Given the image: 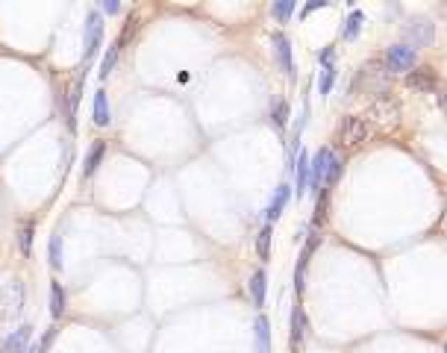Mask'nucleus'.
<instances>
[{
	"instance_id": "4468645a",
	"label": "nucleus",
	"mask_w": 447,
	"mask_h": 353,
	"mask_svg": "<svg viewBox=\"0 0 447 353\" xmlns=\"http://www.w3.org/2000/svg\"><path fill=\"white\" fill-rule=\"evenodd\" d=\"M33 345V324H21V327L15 333H9L6 336V342L0 345L6 353H27Z\"/></svg>"
},
{
	"instance_id": "e433bc0d",
	"label": "nucleus",
	"mask_w": 447,
	"mask_h": 353,
	"mask_svg": "<svg viewBox=\"0 0 447 353\" xmlns=\"http://www.w3.org/2000/svg\"><path fill=\"white\" fill-rule=\"evenodd\" d=\"M0 353H6V350H3V347H0Z\"/></svg>"
},
{
	"instance_id": "72a5a7b5",
	"label": "nucleus",
	"mask_w": 447,
	"mask_h": 353,
	"mask_svg": "<svg viewBox=\"0 0 447 353\" xmlns=\"http://www.w3.org/2000/svg\"><path fill=\"white\" fill-rule=\"evenodd\" d=\"M436 103H439V109H441L444 115H447V89H441V92L436 94Z\"/></svg>"
},
{
	"instance_id": "2f4dec72",
	"label": "nucleus",
	"mask_w": 447,
	"mask_h": 353,
	"mask_svg": "<svg viewBox=\"0 0 447 353\" xmlns=\"http://www.w3.org/2000/svg\"><path fill=\"white\" fill-rule=\"evenodd\" d=\"M329 6V0H309V3L304 6V9H300V21H306L309 15H312V12H318V9H327Z\"/></svg>"
},
{
	"instance_id": "f8f14e48",
	"label": "nucleus",
	"mask_w": 447,
	"mask_h": 353,
	"mask_svg": "<svg viewBox=\"0 0 447 353\" xmlns=\"http://www.w3.org/2000/svg\"><path fill=\"white\" fill-rule=\"evenodd\" d=\"M309 182H312V153L300 150L297 153V165H295V192H297V201L304 194H309Z\"/></svg>"
},
{
	"instance_id": "7ed1b4c3",
	"label": "nucleus",
	"mask_w": 447,
	"mask_h": 353,
	"mask_svg": "<svg viewBox=\"0 0 447 353\" xmlns=\"http://www.w3.org/2000/svg\"><path fill=\"white\" fill-rule=\"evenodd\" d=\"M356 86H362L368 94L388 97V86H392V74L385 71L383 59H374V62H368V65L359 68V74H356Z\"/></svg>"
},
{
	"instance_id": "bb28decb",
	"label": "nucleus",
	"mask_w": 447,
	"mask_h": 353,
	"mask_svg": "<svg viewBox=\"0 0 447 353\" xmlns=\"http://www.w3.org/2000/svg\"><path fill=\"white\" fill-rule=\"evenodd\" d=\"M33 236H36V224L24 221L18 227V247H21L24 257H30V253H33Z\"/></svg>"
},
{
	"instance_id": "a211bd4d",
	"label": "nucleus",
	"mask_w": 447,
	"mask_h": 353,
	"mask_svg": "<svg viewBox=\"0 0 447 353\" xmlns=\"http://www.w3.org/2000/svg\"><path fill=\"white\" fill-rule=\"evenodd\" d=\"M92 121L94 127H109L112 124V106H109V97L104 89L94 92V103H92Z\"/></svg>"
},
{
	"instance_id": "1a4fd4ad",
	"label": "nucleus",
	"mask_w": 447,
	"mask_h": 353,
	"mask_svg": "<svg viewBox=\"0 0 447 353\" xmlns=\"http://www.w3.org/2000/svg\"><path fill=\"white\" fill-rule=\"evenodd\" d=\"M271 53H274V62L280 65V71L288 77V80H297V71H295V53H292V38H288L285 33H274L271 36Z\"/></svg>"
},
{
	"instance_id": "393cba45",
	"label": "nucleus",
	"mask_w": 447,
	"mask_h": 353,
	"mask_svg": "<svg viewBox=\"0 0 447 353\" xmlns=\"http://www.w3.org/2000/svg\"><path fill=\"white\" fill-rule=\"evenodd\" d=\"M295 9H297V0H274V3L268 6V12L274 18H277L280 24H288L295 15Z\"/></svg>"
},
{
	"instance_id": "b1692460",
	"label": "nucleus",
	"mask_w": 447,
	"mask_h": 353,
	"mask_svg": "<svg viewBox=\"0 0 447 353\" xmlns=\"http://www.w3.org/2000/svg\"><path fill=\"white\" fill-rule=\"evenodd\" d=\"M271 242H274V224H262V230L256 236V253L262 262L271 259Z\"/></svg>"
},
{
	"instance_id": "c756f323",
	"label": "nucleus",
	"mask_w": 447,
	"mask_h": 353,
	"mask_svg": "<svg viewBox=\"0 0 447 353\" xmlns=\"http://www.w3.org/2000/svg\"><path fill=\"white\" fill-rule=\"evenodd\" d=\"M136 30H139V15H136V12H133V15H129V18H127V24H124V33H121L118 38H115V41H118V45L124 48V45H127V41H129V38H133V36H136Z\"/></svg>"
},
{
	"instance_id": "f3484780",
	"label": "nucleus",
	"mask_w": 447,
	"mask_h": 353,
	"mask_svg": "<svg viewBox=\"0 0 447 353\" xmlns=\"http://www.w3.org/2000/svg\"><path fill=\"white\" fill-rule=\"evenodd\" d=\"M253 345H256V353H271V321L262 312L253 321Z\"/></svg>"
},
{
	"instance_id": "2eb2a0df",
	"label": "nucleus",
	"mask_w": 447,
	"mask_h": 353,
	"mask_svg": "<svg viewBox=\"0 0 447 353\" xmlns=\"http://www.w3.org/2000/svg\"><path fill=\"white\" fill-rule=\"evenodd\" d=\"M248 291H250L253 306L262 309L265 301H268V274H265V268H256V271L250 274V280H248Z\"/></svg>"
},
{
	"instance_id": "ddd939ff",
	"label": "nucleus",
	"mask_w": 447,
	"mask_h": 353,
	"mask_svg": "<svg viewBox=\"0 0 447 353\" xmlns=\"http://www.w3.org/2000/svg\"><path fill=\"white\" fill-rule=\"evenodd\" d=\"M292 182H280L277 189H274V197H271V203L265 209V224H274L280 215H283V209L288 206V201H292Z\"/></svg>"
},
{
	"instance_id": "20e7f679",
	"label": "nucleus",
	"mask_w": 447,
	"mask_h": 353,
	"mask_svg": "<svg viewBox=\"0 0 447 353\" xmlns=\"http://www.w3.org/2000/svg\"><path fill=\"white\" fill-rule=\"evenodd\" d=\"M24 303H27L24 280L12 277L9 282H3V289H0V321H15V318H21Z\"/></svg>"
},
{
	"instance_id": "a878e982",
	"label": "nucleus",
	"mask_w": 447,
	"mask_h": 353,
	"mask_svg": "<svg viewBox=\"0 0 447 353\" xmlns=\"http://www.w3.org/2000/svg\"><path fill=\"white\" fill-rule=\"evenodd\" d=\"M48 262H50L53 271H62V265H65V259H62V233H53L50 236V242H48Z\"/></svg>"
},
{
	"instance_id": "c9c22d12",
	"label": "nucleus",
	"mask_w": 447,
	"mask_h": 353,
	"mask_svg": "<svg viewBox=\"0 0 447 353\" xmlns=\"http://www.w3.org/2000/svg\"><path fill=\"white\" fill-rule=\"evenodd\" d=\"M444 233H447V221H444Z\"/></svg>"
},
{
	"instance_id": "4c0bfd02",
	"label": "nucleus",
	"mask_w": 447,
	"mask_h": 353,
	"mask_svg": "<svg viewBox=\"0 0 447 353\" xmlns=\"http://www.w3.org/2000/svg\"><path fill=\"white\" fill-rule=\"evenodd\" d=\"M444 353H447V345H444Z\"/></svg>"
},
{
	"instance_id": "aec40b11",
	"label": "nucleus",
	"mask_w": 447,
	"mask_h": 353,
	"mask_svg": "<svg viewBox=\"0 0 447 353\" xmlns=\"http://www.w3.org/2000/svg\"><path fill=\"white\" fill-rule=\"evenodd\" d=\"M268 118H271V124L277 127L280 133H285L288 118H292V103H288L285 97H274V101H271V112H268Z\"/></svg>"
},
{
	"instance_id": "f704fd0d",
	"label": "nucleus",
	"mask_w": 447,
	"mask_h": 353,
	"mask_svg": "<svg viewBox=\"0 0 447 353\" xmlns=\"http://www.w3.org/2000/svg\"><path fill=\"white\" fill-rule=\"evenodd\" d=\"M27 353H38V345H30V350H27Z\"/></svg>"
},
{
	"instance_id": "6e6552de",
	"label": "nucleus",
	"mask_w": 447,
	"mask_h": 353,
	"mask_svg": "<svg viewBox=\"0 0 447 353\" xmlns=\"http://www.w3.org/2000/svg\"><path fill=\"white\" fill-rule=\"evenodd\" d=\"M403 38H406V45L415 50L430 48L432 41H436V24L430 18H412L403 24Z\"/></svg>"
},
{
	"instance_id": "dca6fc26",
	"label": "nucleus",
	"mask_w": 447,
	"mask_h": 353,
	"mask_svg": "<svg viewBox=\"0 0 447 353\" xmlns=\"http://www.w3.org/2000/svg\"><path fill=\"white\" fill-rule=\"evenodd\" d=\"M362 27H365V12L362 9H350V15L341 21L339 27V38L341 41H356L359 33H362Z\"/></svg>"
},
{
	"instance_id": "4be33fe9",
	"label": "nucleus",
	"mask_w": 447,
	"mask_h": 353,
	"mask_svg": "<svg viewBox=\"0 0 447 353\" xmlns=\"http://www.w3.org/2000/svg\"><path fill=\"white\" fill-rule=\"evenodd\" d=\"M121 45H118V41H112V45L106 48V53H104V59H100V71H97V74H100V80H106L109 74H112V71H115V65H118V59H121Z\"/></svg>"
},
{
	"instance_id": "cd10ccee",
	"label": "nucleus",
	"mask_w": 447,
	"mask_h": 353,
	"mask_svg": "<svg viewBox=\"0 0 447 353\" xmlns=\"http://www.w3.org/2000/svg\"><path fill=\"white\" fill-rule=\"evenodd\" d=\"M336 80H339V68H336V65H333V68H321V74H318V94L327 97L329 92H333Z\"/></svg>"
},
{
	"instance_id": "9b49d317",
	"label": "nucleus",
	"mask_w": 447,
	"mask_h": 353,
	"mask_svg": "<svg viewBox=\"0 0 447 353\" xmlns=\"http://www.w3.org/2000/svg\"><path fill=\"white\" fill-rule=\"evenodd\" d=\"M309 333V321H306V309L304 306H295L292 309V321H288V347H292V353H300V347H304V338Z\"/></svg>"
},
{
	"instance_id": "423d86ee",
	"label": "nucleus",
	"mask_w": 447,
	"mask_h": 353,
	"mask_svg": "<svg viewBox=\"0 0 447 353\" xmlns=\"http://www.w3.org/2000/svg\"><path fill=\"white\" fill-rule=\"evenodd\" d=\"M100 48H104V15L92 9L85 15V30H83V71L89 68V62L97 56Z\"/></svg>"
},
{
	"instance_id": "9d476101",
	"label": "nucleus",
	"mask_w": 447,
	"mask_h": 353,
	"mask_svg": "<svg viewBox=\"0 0 447 353\" xmlns=\"http://www.w3.org/2000/svg\"><path fill=\"white\" fill-rule=\"evenodd\" d=\"M403 82H406V89L421 92V94L439 92V74H436V68H430V65H418L415 71H409V74L403 77Z\"/></svg>"
},
{
	"instance_id": "6ab92c4d",
	"label": "nucleus",
	"mask_w": 447,
	"mask_h": 353,
	"mask_svg": "<svg viewBox=\"0 0 447 353\" xmlns=\"http://www.w3.org/2000/svg\"><path fill=\"white\" fill-rule=\"evenodd\" d=\"M104 157H106V141H94V145L89 147V153H85V159H83V180H92L94 177V171L100 168V162H104Z\"/></svg>"
},
{
	"instance_id": "39448f33",
	"label": "nucleus",
	"mask_w": 447,
	"mask_h": 353,
	"mask_svg": "<svg viewBox=\"0 0 447 353\" xmlns=\"http://www.w3.org/2000/svg\"><path fill=\"white\" fill-rule=\"evenodd\" d=\"M418 59H421V56H418V50L409 48L406 41H400V45H388L385 53H383V65H385V71H388L392 77H395V74L406 77L409 71L418 68Z\"/></svg>"
},
{
	"instance_id": "0eeeda50",
	"label": "nucleus",
	"mask_w": 447,
	"mask_h": 353,
	"mask_svg": "<svg viewBox=\"0 0 447 353\" xmlns=\"http://www.w3.org/2000/svg\"><path fill=\"white\" fill-rule=\"evenodd\" d=\"M336 150L329 145H321L318 150L312 153V182H309V194L318 197L327 189V174H329V165H333Z\"/></svg>"
},
{
	"instance_id": "7c9ffc66",
	"label": "nucleus",
	"mask_w": 447,
	"mask_h": 353,
	"mask_svg": "<svg viewBox=\"0 0 447 353\" xmlns=\"http://www.w3.org/2000/svg\"><path fill=\"white\" fill-rule=\"evenodd\" d=\"M315 59H318L321 68H333L336 65V45H324L318 53H315Z\"/></svg>"
},
{
	"instance_id": "f03ea898",
	"label": "nucleus",
	"mask_w": 447,
	"mask_h": 353,
	"mask_svg": "<svg viewBox=\"0 0 447 353\" xmlns=\"http://www.w3.org/2000/svg\"><path fill=\"white\" fill-rule=\"evenodd\" d=\"M368 121L383 127V130H395V127H400L403 121V106L397 97H374L371 106H368Z\"/></svg>"
},
{
	"instance_id": "f257e3e1",
	"label": "nucleus",
	"mask_w": 447,
	"mask_h": 353,
	"mask_svg": "<svg viewBox=\"0 0 447 353\" xmlns=\"http://www.w3.org/2000/svg\"><path fill=\"white\" fill-rule=\"evenodd\" d=\"M371 138V121L362 115H344L336 124V133L333 141L336 145H348V147H359Z\"/></svg>"
},
{
	"instance_id": "412c9836",
	"label": "nucleus",
	"mask_w": 447,
	"mask_h": 353,
	"mask_svg": "<svg viewBox=\"0 0 447 353\" xmlns=\"http://www.w3.org/2000/svg\"><path fill=\"white\" fill-rule=\"evenodd\" d=\"M65 289H62V282L59 280H50V318L53 321H59L62 315H65Z\"/></svg>"
},
{
	"instance_id": "473e14b6",
	"label": "nucleus",
	"mask_w": 447,
	"mask_h": 353,
	"mask_svg": "<svg viewBox=\"0 0 447 353\" xmlns=\"http://www.w3.org/2000/svg\"><path fill=\"white\" fill-rule=\"evenodd\" d=\"M100 9H104L106 15H118V12H121V3H118V0H104V3H100Z\"/></svg>"
},
{
	"instance_id": "c85d7f7f",
	"label": "nucleus",
	"mask_w": 447,
	"mask_h": 353,
	"mask_svg": "<svg viewBox=\"0 0 447 353\" xmlns=\"http://www.w3.org/2000/svg\"><path fill=\"white\" fill-rule=\"evenodd\" d=\"M341 174H344V157H333V165H329V174H327V189H333V186H339V180H341Z\"/></svg>"
},
{
	"instance_id": "5701e85b",
	"label": "nucleus",
	"mask_w": 447,
	"mask_h": 353,
	"mask_svg": "<svg viewBox=\"0 0 447 353\" xmlns=\"http://www.w3.org/2000/svg\"><path fill=\"white\" fill-rule=\"evenodd\" d=\"M327 215H329V189H324L318 197H315V215H312V221H309V227L324 230Z\"/></svg>"
}]
</instances>
